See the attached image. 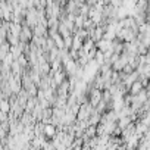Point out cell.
Segmentation results:
<instances>
[{
    "label": "cell",
    "mask_w": 150,
    "mask_h": 150,
    "mask_svg": "<svg viewBox=\"0 0 150 150\" xmlns=\"http://www.w3.org/2000/svg\"><path fill=\"white\" fill-rule=\"evenodd\" d=\"M83 43H84L83 40H80L78 37H75V35H74V37H72V46H71V49L78 52V50L83 49Z\"/></svg>",
    "instance_id": "2"
},
{
    "label": "cell",
    "mask_w": 150,
    "mask_h": 150,
    "mask_svg": "<svg viewBox=\"0 0 150 150\" xmlns=\"http://www.w3.org/2000/svg\"><path fill=\"white\" fill-rule=\"evenodd\" d=\"M41 135L44 137V138H54L56 137V134H57V129H56V125H53V124H44L43 125V128H41Z\"/></svg>",
    "instance_id": "1"
},
{
    "label": "cell",
    "mask_w": 150,
    "mask_h": 150,
    "mask_svg": "<svg viewBox=\"0 0 150 150\" xmlns=\"http://www.w3.org/2000/svg\"><path fill=\"white\" fill-rule=\"evenodd\" d=\"M71 46H72V35H68V37H65V38H63V49L69 50V49H71Z\"/></svg>",
    "instance_id": "3"
}]
</instances>
